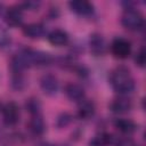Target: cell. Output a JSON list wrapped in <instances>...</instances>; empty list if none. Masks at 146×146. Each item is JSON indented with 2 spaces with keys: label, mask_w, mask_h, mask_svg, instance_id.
I'll list each match as a JSON object with an SVG mask.
<instances>
[{
  "label": "cell",
  "mask_w": 146,
  "mask_h": 146,
  "mask_svg": "<svg viewBox=\"0 0 146 146\" xmlns=\"http://www.w3.org/2000/svg\"><path fill=\"white\" fill-rule=\"evenodd\" d=\"M110 84L114 91L121 95L129 94L135 89V80L125 66H117L111 72Z\"/></svg>",
  "instance_id": "obj_1"
},
{
  "label": "cell",
  "mask_w": 146,
  "mask_h": 146,
  "mask_svg": "<svg viewBox=\"0 0 146 146\" xmlns=\"http://www.w3.org/2000/svg\"><path fill=\"white\" fill-rule=\"evenodd\" d=\"M121 24L127 30L138 31L144 26V16L139 10L128 7L121 16Z\"/></svg>",
  "instance_id": "obj_2"
},
{
  "label": "cell",
  "mask_w": 146,
  "mask_h": 146,
  "mask_svg": "<svg viewBox=\"0 0 146 146\" xmlns=\"http://www.w3.org/2000/svg\"><path fill=\"white\" fill-rule=\"evenodd\" d=\"M111 51L116 58H128L131 54V43L124 38H116L111 44Z\"/></svg>",
  "instance_id": "obj_3"
},
{
  "label": "cell",
  "mask_w": 146,
  "mask_h": 146,
  "mask_svg": "<svg viewBox=\"0 0 146 146\" xmlns=\"http://www.w3.org/2000/svg\"><path fill=\"white\" fill-rule=\"evenodd\" d=\"M1 113H2V120L7 125H15L18 123L21 113L16 103L14 102L7 103L1 108Z\"/></svg>",
  "instance_id": "obj_4"
},
{
  "label": "cell",
  "mask_w": 146,
  "mask_h": 146,
  "mask_svg": "<svg viewBox=\"0 0 146 146\" xmlns=\"http://www.w3.org/2000/svg\"><path fill=\"white\" fill-rule=\"evenodd\" d=\"M23 9L18 6H11L9 7L5 13V22L10 27H17L23 22Z\"/></svg>",
  "instance_id": "obj_5"
},
{
  "label": "cell",
  "mask_w": 146,
  "mask_h": 146,
  "mask_svg": "<svg viewBox=\"0 0 146 146\" xmlns=\"http://www.w3.org/2000/svg\"><path fill=\"white\" fill-rule=\"evenodd\" d=\"M58 87H59V83H58V79L51 74V73H47V74H43L40 79V88L41 90L48 95V96H52L57 92L58 90Z\"/></svg>",
  "instance_id": "obj_6"
},
{
  "label": "cell",
  "mask_w": 146,
  "mask_h": 146,
  "mask_svg": "<svg viewBox=\"0 0 146 146\" xmlns=\"http://www.w3.org/2000/svg\"><path fill=\"white\" fill-rule=\"evenodd\" d=\"M68 6L73 13L80 16H89L94 13V5L86 0H73L68 2Z\"/></svg>",
  "instance_id": "obj_7"
},
{
  "label": "cell",
  "mask_w": 146,
  "mask_h": 146,
  "mask_svg": "<svg viewBox=\"0 0 146 146\" xmlns=\"http://www.w3.org/2000/svg\"><path fill=\"white\" fill-rule=\"evenodd\" d=\"M89 47H90V51L95 56H103L106 51V42L99 33H94L90 35Z\"/></svg>",
  "instance_id": "obj_8"
},
{
  "label": "cell",
  "mask_w": 146,
  "mask_h": 146,
  "mask_svg": "<svg viewBox=\"0 0 146 146\" xmlns=\"http://www.w3.org/2000/svg\"><path fill=\"white\" fill-rule=\"evenodd\" d=\"M26 128L29 129V131L34 135V136H42L46 131V122L42 119L41 114L39 115H32L31 119L29 120Z\"/></svg>",
  "instance_id": "obj_9"
},
{
  "label": "cell",
  "mask_w": 146,
  "mask_h": 146,
  "mask_svg": "<svg viewBox=\"0 0 146 146\" xmlns=\"http://www.w3.org/2000/svg\"><path fill=\"white\" fill-rule=\"evenodd\" d=\"M64 91L66 97L72 102H81L82 99H84V89L78 83H67L64 88Z\"/></svg>",
  "instance_id": "obj_10"
},
{
  "label": "cell",
  "mask_w": 146,
  "mask_h": 146,
  "mask_svg": "<svg viewBox=\"0 0 146 146\" xmlns=\"http://www.w3.org/2000/svg\"><path fill=\"white\" fill-rule=\"evenodd\" d=\"M132 103L127 97H117L113 99L110 104V110L115 114H123L131 110Z\"/></svg>",
  "instance_id": "obj_11"
},
{
  "label": "cell",
  "mask_w": 146,
  "mask_h": 146,
  "mask_svg": "<svg viewBox=\"0 0 146 146\" xmlns=\"http://www.w3.org/2000/svg\"><path fill=\"white\" fill-rule=\"evenodd\" d=\"M68 34L64 30L60 29H55L48 34V41L50 44L55 47H63L68 43Z\"/></svg>",
  "instance_id": "obj_12"
},
{
  "label": "cell",
  "mask_w": 146,
  "mask_h": 146,
  "mask_svg": "<svg viewBox=\"0 0 146 146\" xmlns=\"http://www.w3.org/2000/svg\"><path fill=\"white\" fill-rule=\"evenodd\" d=\"M44 26L40 23H31L23 27V34L30 39H40L44 35Z\"/></svg>",
  "instance_id": "obj_13"
},
{
  "label": "cell",
  "mask_w": 146,
  "mask_h": 146,
  "mask_svg": "<svg viewBox=\"0 0 146 146\" xmlns=\"http://www.w3.org/2000/svg\"><path fill=\"white\" fill-rule=\"evenodd\" d=\"M114 125L123 135H131L137 130V124L130 119H117L115 120Z\"/></svg>",
  "instance_id": "obj_14"
},
{
  "label": "cell",
  "mask_w": 146,
  "mask_h": 146,
  "mask_svg": "<svg viewBox=\"0 0 146 146\" xmlns=\"http://www.w3.org/2000/svg\"><path fill=\"white\" fill-rule=\"evenodd\" d=\"M95 114V105L91 100H87V99H82L79 104L78 107V115L80 119L87 120L90 119L92 115Z\"/></svg>",
  "instance_id": "obj_15"
},
{
  "label": "cell",
  "mask_w": 146,
  "mask_h": 146,
  "mask_svg": "<svg viewBox=\"0 0 146 146\" xmlns=\"http://www.w3.org/2000/svg\"><path fill=\"white\" fill-rule=\"evenodd\" d=\"M112 139H113V137L110 133L102 132V133L96 135L89 141V145L90 146H110L112 144Z\"/></svg>",
  "instance_id": "obj_16"
},
{
  "label": "cell",
  "mask_w": 146,
  "mask_h": 146,
  "mask_svg": "<svg viewBox=\"0 0 146 146\" xmlns=\"http://www.w3.org/2000/svg\"><path fill=\"white\" fill-rule=\"evenodd\" d=\"M25 108L31 114V116L32 115H39V114H41V103L35 97H31V98H29L26 100Z\"/></svg>",
  "instance_id": "obj_17"
},
{
  "label": "cell",
  "mask_w": 146,
  "mask_h": 146,
  "mask_svg": "<svg viewBox=\"0 0 146 146\" xmlns=\"http://www.w3.org/2000/svg\"><path fill=\"white\" fill-rule=\"evenodd\" d=\"M10 84H11L13 89H15V90H22L25 87V84H26L25 78H24L23 73H13Z\"/></svg>",
  "instance_id": "obj_18"
},
{
  "label": "cell",
  "mask_w": 146,
  "mask_h": 146,
  "mask_svg": "<svg viewBox=\"0 0 146 146\" xmlns=\"http://www.w3.org/2000/svg\"><path fill=\"white\" fill-rule=\"evenodd\" d=\"M72 122V115L70 113H62L58 117H57V121H56V125L62 129V128H66L70 123Z\"/></svg>",
  "instance_id": "obj_19"
},
{
  "label": "cell",
  "mask_w": 146,
  "mask_h": 146,
  "mask_svg": "<svg viewBox=\"0 0 146 146\" xmlns=\"http://www.w3.org/2000/svg\"><path fill=\"white\" fill-rule=\"evenodd\" d=\"M145 60H146V57H145L144 48H140V49L136 52V56H135V63H136V65H138L139 67H144V65H145Z\"/></svg>",
  "instance_id": "obj_20"
},
{
  "label": "cell",
  "mask_w": 146,
  "mask_h": 146,
  "mask_svg": "<svg viewBox=\"0 0 146 146\" xmlns=\"http://www.w3.org/2000/svg\"><path fill=\"white\" fill-rule=\"evenodd\" d=\"M10 43V35L0 26V48H5Z\"/></svg>",
  "instance_id": "obj_21"
},
{
  "label": "cell",
  "mask_w": 146,
  "mask_h": 146,
  "mask_svg": "<svg viewBox=\"0 0 146 146\" xmlns=\"http://www.w3.org/2000/svg\"><path fill=\"white\" fill-rule=\"evenodd\" d=\"M40 2L39 1H26L23 2L22 5H19L22 7V9H26V10H36L40 7Z\"/></svg>",
  "instance_id": "obj_22"
},
{
  "label": "cell",
  "mask_w": 146,
  "mask_h": 146,
  "mask_svg": "<svg viewBox=\"0 0 146 146\" xmlns=\"http://www.w3.org/2000/svg\"><path fill=\"white\" fill-rule=\"evenodd\" d=\"M112 144L114 146H130L131 145V140L127 137H122V138H114L112 139Z\"/></svg>",
  "instance_id": "obj_23"
},
{
  "label": "cell",
  "mask_w": 146,
  "mask_h": 146,
  "mask_svg": "<svg viewBox=\"0 0 146 146\" xmlns=\"http://www.w3.org/2000/svg\"><path fill=\"white\" fill-rule=\"evenodd\" d=\"M3 13V6H2V3H0V15Z\"/></svg>",
  "instance_id": "obj_24"
},
{
  "label": "cell",
  "mask_w": 146,
  "mask_h": 146,
  "mask_svg": "<svg viewBox=\"0 0 146 146\" xmlns=\"http://www.w3.org/2000/svg\"><path fill=\"white\" fill-rule=\"evenodd\" d=\"M39 146H54V145H49V144H46V143H43V144H40Z\"/></svg>",
  "instance_id": "obj_25"
},
{
  "label": "cell",
  "mask_w": 146,
  "mask_h": 146,
  "mask_svg": "<svg viewBox=\"0 0 146 146\" xmlns=\"http://www.w3.org/2000/svg\"><path fill=\"white\" fill-rule=\"evenodd\" d=\"M1 108H2V107H1V103H0V110H1Z\"/></svg>",
  "instance_id": "obj_26"
}]
</instances>
